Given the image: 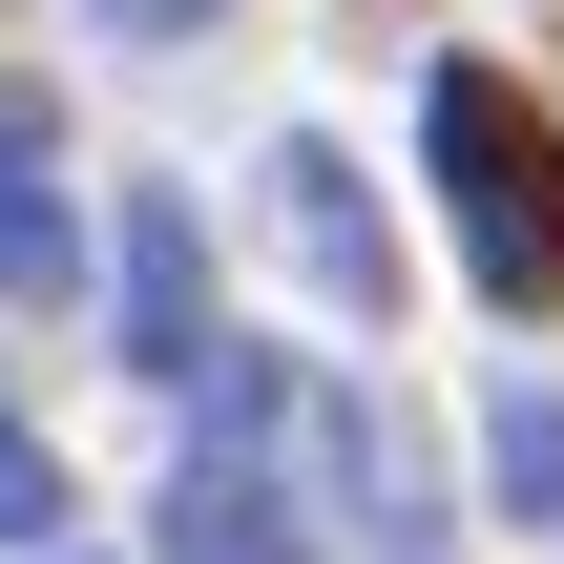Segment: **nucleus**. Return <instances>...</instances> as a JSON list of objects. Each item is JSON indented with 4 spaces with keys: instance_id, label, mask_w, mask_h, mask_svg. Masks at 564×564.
<instances>
[{
    "instance_id": "1",
    "label": "nucleus",
    "mask_w": 564,
    "mask_h": 564,
    "mask_svg": "<svg viewBox=\"0 0 564 564\" xmlns=\"http://www.w3.org/2000/svg\"><path fill=\"white\" fill-rule=\"evenodd\" d=\"M419 167H440V230H460V272H481V314H564V126L502 84V63H440L419 84Z\"/></svg>"
},
{
    "instance_id": "2",
    "label": "nucleus",
    "mask_w": 564,
    "mask_h": 564,
    "mask_svg": "<svg viewBox=\"0 0 564 564\" xmlns=\"http://www.w3.org/2000/svg\"><path fill=\"white\" fill-rule=\"evenodd\" d=\"M188 377H209V419H188V460H167L147 544H167V564H335V544H314V502H293V356L209 335Z\"/></svg>"
},
{
    "instance_id": "3",
    "label": "nucleus",
    "mask_w": 564,
    "mask_h": 564,
    "mask_svg": "<svg viewBox=\"0 0 564 564\" xmlns=\"http://www.w3.org/2000/svg\"><path fill=\"white\" fill-rule=\"evenodd\" d=\"M293 502H314L335 564H440V481H419L398 398H314L293 377Z\"/></svg>"
},
{
    "instance_id": "4",
    "label": "nucleus",
    "mask_w": 564,
    "mask_h": 564,
    "mask_svg": "<svg viewBox=\"0 0 564 564\" xmlns=\"http://www.w3.org/2000/svg\"><path fill=\"white\" fill-rule=\"evenodd\" d=\"M272 230H293V272H314L335 314H377V335H398V230H377L356 147H314V126H293V147H272Z\"/></svg>"
},
{
    "instance_id": "5",
    "label": "nucleus",
    "mask_w": 564,
    "mask_h": 564,
    "mask_svg": "<svg viewBox=\"0 0 564 564\" xmlns=\"http://www.w3.org/2000/svg\"><path fill=\"white\" fill-rule=\"evenodd\" d=\"M84 293V209H63V105L0 84V314H63Z\"/></svg>"
},
{
    "instance_id": "6",
    "label": "nucleus",
    "mask_w": 564,
    "mask_h": 564,
    "mask_svg": "<svg viewBox=\"0 0 564 564\" xmlns=\"http://www.w3.org/2000/svg\"><path fill=\"white\" fill-rule=\"evenodd\" d=\"M230 314H209V230L167 209V188H126V377H188Z\"/></svg>"
},
{
    "instance_id": "7",
    "label": "nucleus",
    "mask_w": 564,
    "mask_h": 564,
    "mask_svg": "<svg viewBox=\"0 0 564 564\" xmlns=\"http://www.w3.org/2000/svg\"><path fill=\"white\" fill-rule=\"evenodd\" d=\"M481 481H502L523 523H564V398H544V377H502V398H481Z\"/></svg>"
},
{
    "instance_id": "8",
    "label": "nucleus",
    "mask_w": 564,
    "mask_h": 564,
    "mask_svg": "<svg viewBox=\"0 0 564 564\" xmlns=\"http://www.w3.org/2000/svg\"><path fill=\"white\" fill-rule=\"evenodd\" d=\"M63 544V460H42V419H21V377H0V564Z\"/></svg>"
},
{
    "instance_id": "9",
    "label": "nucleus",
    "mask_w": 564,
    "mask_h": 564,
    "mask_svg": "<svg viewBox=\"0 0 564 564\" xmlns=\"http://www.w3.org/2000/svg\"><path fill=\"white\" fill-rule=\"evenodd\" d=\"M105 21H126V42H188V21H230V0H105Z\"/></svg>"
}]
</instances>
